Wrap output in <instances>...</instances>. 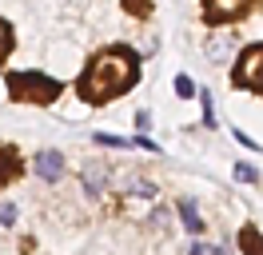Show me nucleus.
<instances>
[{"label":"nucleus","mask_w":263,"mask_h":255,"mask_svg":"<svg viewBox=\"0 0 263 255\" xmlns=\"http://www.w3.org/2000/svg\"><path fill=\"white\" fill-rule=\"evenodd\" d=\"M8 88H12L16 100H40V104H48L52 96L60 92V88H56V80L36 76V72H12V76H8Z\"/></svg>","instance_id":"2"},{"label":"nucleus","mask_w":263,"mask_h":255,"mask_svg":"<svg viewBox=\"0 0 263 255\" xmlns=\"http://www.w3.org/2000/svg\"><path fill=\"white\" fill-rule=\"evenodd\" d=\"M212 8H215V16H235L239 8H243V0H215Z\"/></svg>","instance_id":"8"},{"label":"nucleus","mask_w":263,"mask_h":255,"mask_svg":"<svg viewBox=\"0 0 263 255\" xmlns=\"http://www.w3.org/2000/svg\"><path fill=\"white\" fill-rule=\"evenodd\" d=\"M136 76H140L136 60H132L124 48H112V52L96 56V64L84 72L80 92L88 96V100H112V96H120L128 84H136Z\"/></svg>","instance_id":"1"},{"label":"nucleus","mask_w":263,"mask_h":255,"mask_svg":"<svg viewBox=\"0 0 263 255\" xmlns=\"http://www.w3.org/2000/svg\"><path fill=\"white\" fill-rule=\"evenodd\" d=\"M199 104H203V128H215V112H212V92H199Z\"/></svg>","instance_id":"9"},{"label":"nucleus","mask_w":263,"mask_h":255,"mask_svg":"<svg viewBox=\"0 0 263 255\" xmlns=\"http://www.w3.org/2000/svg\"><path fill=\"white\" fill-rule=\"evenodd\" d=\"M96 143H104V148H132V140H120V136H100V132H96Z\"/></svg>","instance_id":"11"},{"label":"nucleus","mask_w":263,"mask_h":255,"mask_svg":"<svg viewBox=\"0 0 263 255\" xmlns=\"http://www.w3.org/2000/svg\"><path fill=\"white\" fill-rule=\"evenodd\" d=\"M124 188H128V195H140V199H152V195H156V184H152V179H144V175H132L128 184H124Z\"/></svg>","instance_id":"7"},{"label":"nucleus","mask_w":263,"mask_h":255,"mask_svg":"<svg viewBox=\"0 0 263 255\" xmlns=\"http://www.w3.org/2000/svg\"><path fill=\"white\" fill-rule=\"evenodd\" d=\"M104 188H108V168L92 159V163L84 168V191H92V195H100Z\"/></svg>","instance_id":"4"},{"label":"nucleus","mask_w":263,"mask_h":255,"mask_svg":"<svg viewBox=\"0 0 263 255\" xmlns=\"http://www.w3.org/2000/svg\"><path fill=\"white\" fill-rule=\"evenodd\" d=\"M32 168H36V175L40 179H48V184H56L60 175H64V156L60 152H36V159H32Z\"/></svg>","instance_id":"3"},{"label":"nucleus","mask_w":263,"mask_h":255,"mask_svg":"<svg viewBox=\"0 0 263 255\" xmlns=\"http://www.w3.org/2000/svg\"><path fill=\"white\" fill-rule=\"evenodd\" d=\"M176 96H180V100H192V96H196V84L187 76H176Z\"/></svg>","instance_id":"10"},{"label":"nucleus","mask_w":263,"mask_h":255,"mask_svg":"<svg viewBox=\"0 0 263 255\" xmlns=\"http://www.w3.org/2000/svg\"><path fill=\"white\" fill-rule=\"evenodd\" d=\"M235 179H243V184H255L259 175H255V168H247V163H239V168H235Z\"/></svg>","instance_id":"12"},{"label":"nucleus","mask_w":263,"mask_h":255,"mask_svg":"<svg viewBox=\"0 0 263 255\" xmlns=\"http://www.w3.org/2000/svg\"><path fill=\"white\" fill-rule=\"evenodd\" d=\"M208 52H212V60H228L231 52H235V36H231V32H219V36H215L212 40V48H208Z\"/></svg>","instance_id":"5"},{"label":"nucleus","mask_w":263,"mask_h":255,"mask_svg":"<svg viewBox=\"0 0 263 255\" xmlns=\"http://www.w3.org/2000/svg\"><path fill=\"white\" fill-rule=\"evenodd\" d=\"M180 220H183V227L196 235L199 227H203V220H199V207L192 204V199H180Z\"/></svg>","instance_id":"6"},{"label":"nucleus","mask_w":263,"mask_h":255,"mask_svg":"<svg viewBox=\"0 0 263 255\" xmlns=\"http://www.w3.org/2000/svg\"><path fill=\"white\" fill-rule=\"evenodd\" d=\"M12 220H16V207H12V204H0V223L8 227Z\"/></svg>","instance_id":"13"},{"label":"nucleus","mask_w":263,"mask_h":255,"mask_svg":"<svg viewBox=\"0 0 263 255\" xmlns=\"http://www.w3.org/2000/svg\"><path fill=\"white\" fill-rule=\"evenodd\" d=\"M8 44V24H4V20H0V48Z\"/></svg>","instance_id":"14"}]
</instances>
